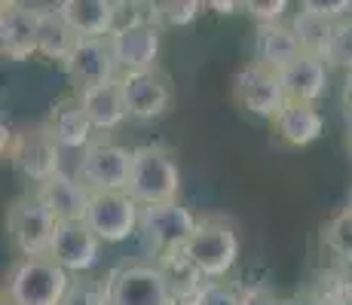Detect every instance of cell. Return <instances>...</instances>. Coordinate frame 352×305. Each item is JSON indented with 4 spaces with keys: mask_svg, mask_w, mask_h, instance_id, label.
<instances>
[{
    "mask_svg": "<svg viewBox=\"0 0 352 305\" xmlns=\"http://www.w3.org/2000/svg\"><path fill=\"white\" fill-rule=\"evenodd\" d=\"M129 195L141 208L178 202L181 195V168L178 159L160 144H144L132 150V174H129Z\"/></svg>",
    "mask_w": 352,
    "mask_h": 305,
    "instance_id": "6da1fadb",
    "label": "cell"
},
{
    "mask_svg": "<svg viewBox=\"0 0 352 305\" xmlns=\"http://www.w3.org/2000/svg\"><path fill=\"white\" fill-rule=\"evenodd\" d=\"M67 287H71V275L50 256H37V260L12 263L3 296L16 305H62Z\"/></svg>",
    "mask_w": 352,
    "mask_h": 305,
    "instance_id": "7a4b0ae2",
    "label": "cell"
},
{
    "mask_svg": "<svg viewBox=\"0 0 352 305\" xmlns=\"http://www.w3.org/2000/svg\"><path fill=\"white\" fill-rule=\"evenodd\" d=\"M184 254L208 281H221V278L230 275V269L239 260V235H236V226L230 220H224V217L199 220L190 241L184 244Z\"/></svg>",
    "mask_w": 352,
    "mask_h": 305,
    "instance_id": "3957f363",
    "label": "cell"
},
{
    "mask_svg": "<svg viewBox=\"0 0 352 305\" xmlns=\"http://www.w3.org/2000/svg\"><path fill=\"white\" fill-rule=\"evenodd\" d=\"M62 223L56 220L46 205L37 195H22L6 208V232H10L12 247L19 250L22 260H37V256H50L52 241Z\"/></svg>",
    "mask_w": 352,
    "mask_h": 305,
    "instance_id": "277c9868",
    "label": "cell"
},
{
    "mask_svg": "<svg viewBox=\"0 0 352 305\" xmlns=\"http://www.w3.org/2000/svg\"><path fill=\"white\" fill-rule=\"evenodd\" d=\"M233 101L245 113H252L257 119H279V113L285 110V86H282L279 71L261 64V61H245L239 71L233 73Z\"/></svg>",
    "mask_w": 352,
    "mask_h": 305,
    "instance_id": "5b68a950",
    "label": "cell"
},
{
    "mask_svg": "<svg viewBox=\"0 0 352 305\" xmlns=\"http://www.w3.org/2000/svg\"><path fill=\"white\" fill-rule=\"evenodd\" d=\"M132 174V150L117 141L96 138L80 153L77 178L89 186V193H120L129 189Z\"/></svg>",
    "mask_w": 352,
    "mask_h": 305,
    "instance_id": "8992f818",
    "label": "cell"
},
{
    "mask_svg": "<svg viewBox=\"0 0 352 305\" xmlns=\"http://www.w3.org/2000/svg\"><path fill=\"white\" fill-rule=\"evenodd\" d=\"M199 220L187 205L181 202H162V205H147L141 208V223L138 235L147 241V247H153V254H172V250H184V244L190 241Z\"/></svg>",
    "mask_w": 352,
    "mask_h": 305,
    "instance_id": "52a82bcc",
    "label": "cell"
},
{
    "mask_svg": "<svg viewBox=\"0 0 352 305\" xmlns=\"http://www.w3.org/2000/svg\"><path fill=\"white\" fill-rule=\"evenodd\" d=\"M141 205L126 193H92L86 226L101 239V244H123L138 235Z\"/></svg>",
    "mask_w": 352,
    "mask_h": 305,
    "instance_id": "ba28073f",
    "label": "cell"
},
{
    "mask_svg": "<svg viewBox=\"0 0 352 305\" xmlns=\"http://www.w3.org/2000/svg\"><path fill=\"white\" fill-rule=\"evenodd\" d=\"M6 153H10L12 165L19 168V174L25 180L37 183V186L62 171V147H58V141L52 138L46 125L12 134V144L6 147Z\"/></svg>",
    "mask_w": 352,
    "mask_h": 305,
    "instance_id": "9c48e42d",
    "label": "cell"
},
{
    "mask_svg": "<svg viewBox=\"0 0 352 305\" xmlns=\"http://www.w3.org/2000/svg\"><path fill=\"white\" fill-rule=\"evenodd\" d=\"M107 281L113 305H175L157 263H129L111 272Z\"/></svg>",
    "mask_w": 352,
    "mask_h": 305,
    "instance_id": "30bf717a",
    "label": "cell"
},
{
    "mask_svg": "<svg viewBox=\"0 0 352 305\" xmlns=\"http://www.w3.org/2000/svg\"><path fill=\"white\" fill-rule=\"evenodd\" d=\"M40 19L43 10L31 3H10L0 6V52L10 61H28L40 56Z\"/></svg>",
    "mask_w": 352,
    "mask_h": 305,
    "instance_id": "8fae6325",
    "label": "cell"
},
{
    "mask_svg": "<svg viewBox=\"0 0 352 305\" xmlns=\"http://www.w3.org/2000/svg\"><path fill=\"white\" fill-rule=\"evenodd\" d=\"M120 86H123L129 119H135V122L162 119L168 113V107H172V83L160 71L123 73Z\"/></svg>",
    "mask_w": 352,
    "mask_h": 305,
    "instance_id": "7c38bea8",
    "label": "cell"
},
{
    "mask_svg": "<svg viewBox=\"0 0 352 305\" xmlns=\"http://www.w3.org/2000/svg\"><path fill=\"white\" fill-rule=\"evenodd\" d=\"M62 67L67 77H71V83L77 86V92L96 89V86L120 80V67H117V58H113L111 37L107 40H80L77 49L71 52V58H67Z\"/></svg>",
    "mask_w": 352,
    "mask_h": 305,
    "instance_id": "4fadbf2b",
    "label": "cell"
},
{
    "mask_svg": "<svg viewBox=\"0 0 352 305\" xmlns=\"http://www.w3.org/2000/svg\"><path fill=\"white\" fill-rule=\"evenodd\" d=\"M111 46H113V58H117V67H120V77H123V73L157 71L162 31L147 19V22H141V25L117 31L111 37Z\"/></svg>",
    "mask_w": 352,
    "mask_h": 305,
    "instance_id": "5bb4252c",
    "label": "cell"
},
{
    "mask_svg": "<svg viewBox=\"0 0 352 305\" xmlns=\"http://www.w3.org/2000/svg\"><path fill=\"white\" fill-rule=\"evenodd\" d=\"M40 202L46 205V211L56 217L58 223H86V214H89V186L77 178V174L58 171L56 178H50L46 183H40L34 189Z\"/></svg>",
    "mask_w": 352,
    "mask_h": 305,
    "instance_id": "9a60e30c",
    "label": "cell"
},
{
    "mask_svg": "<svg viewBox=\"0 0 352 305\" xmlns=\"http://www.w3.org/2000/svg\"><path fill=\"white\" fill-rule=\"evenodd\" d=\"M101 254V239L86 223H62L52 241L50 260L58 263L67 275H86L96 269Z\"/></svg>",
    "mask_w": 352,
    "mask_h": 305,
    "instance_id": "2e32d148",
    "label": "cell"
},
{
    "mask_svg": "<svg viewBox=\"0 0 352 305\" xmlns=\"http://www.w3.org/2000/svg\"><path fill=\"white\" fill-rule=\"evenodd\" d=\"M58 12L80 40H107L117 31V0H62Z\"/></svg>",
    "mask_w": 352,
    "mask_h": 305,
    "instance_id": "e0dca14e",
    "label": "cell"
},
{
    "mask_svg": "<svg viewBox=\"0 0 352 305\" xmlns=\"http://www.w3.org/2000/svg\"><path fill=\"white\" fill-rule=\"evenodd\" d=\"M43 125L50 128V134L58 141L62 150H86V147L98 138L89 117L83 113V107H80L77 98L56 101L52 110H50V119H46Z\"/></svg>",
    "mask_w": 352,
    "mask_h": 305,
    "instance_id": "ac0fdd59",
    "label": "cell"
},
{
    "mask_svg": "<svg viewBox=\"0 0 352 305\" xmlns=\"http://www.w3.org/2000/svg\"><path fill=\"white\" fill-rule=\"evenodd\" d=\"M328 61L307 56L303 52L297 61H291L285 71H279L282 86H285L288 101H300V104H316V101L328 89Z\"/></svg>",
    "mask_w": 352,
    "mask_h": 305,
    "instance_id": "d6986e66",
    "label": "cell"
},
{
    "mask_svg": "<svg viewBox=\"0 0 352 305\" xmlns=\"http://www.w3.org/2000/svg\"><path fill=\"white\" fill-rule=\"evenodd\" d=\"M77 101H80V107H83V113L89 117L96 132H113V128H120L129 119L120 80L104 83V86H96V89L77 92Z\"/></svg>",
    "mask_w": 352,
    "mask_h": 305,
    "instance_id": "ffe728a7",
    "label": "cell"
},
{
    "mask_svg": "<svg viewBox=\"0 0 352 305\" xmlns=\"http://www.w3.org/2000/svg\"><path fill=\"white\" fill-rule=\"evenodd\" d=\"M303 56L300 40H297L291 22L282 25H261L254 31V61L273 67V71H285L291 61Z\"/></svg>",
    "mask_w": 352,
    "mask_h": 305,
    "instance_id": "44dd1931",
    "label": "cell"
},
{
    "mask_svg": "<svg viewBox=\"0 0 352 305\" xmlns=\"http://www.w3.org/2000/svg\"><path fill=\"white\" fill-rule=\"evenodd\" d=\"M157 269L162 272V278H166L175 305H190L208 284V278L187 260L184 250H172V254L157 256Z\"/></svg>",
    "mask_w": 352,
    "mask_h": 305,
    "instance_id": "7402d4cb",
    "label": "cell"
},
{
    "mask_svg": "<svg viewBox=\"0 0 352 305\" xmlns=\"http://www.w3.org/2000/svg\"><path fill=\"white\" fill-rule=\"evenodd\" d=\"M276 132L288 147H309L324 134V117L316 104L288 101L285 110L276 119Z\"/></svg>",
    "mask_w": 352,
    "mask_h": 305,
    "instance_id": "603a6c76",
    "label": "cell"
},
{
    "mask_svg": "<svg viewBox=\"0 0 352 305\" xmlns=\"http://www.w3.org/2000/svg\"><path fill=\"white\" fill-rule=\"evenodd\" d=\"M77 43H80V37L74 34L71 25L65 22L58 6L43 10V19H40V56L65 64V61L71 58V52L77 49Z\"/></svg>",
    "mask_w": 352,
    "mask_h": 305,
    "instance_id": "cb8c5ba5",
    "label": "cell"
},
{
    "mask_svg": "<svg viewBox=\"0 0 352 305\" xmlns=\"http://www.w3.org/2000/svg\"><path fill=\"white\" fill-rule=\"evenodd\" d=\"M291 28H294L297 40H300V49L307 56H316V58H328L331 52V43H334V31H337V22L331 19H322L316 12H294L291 19Z\"/></svg>",
    "mask_w": 352,
    "mask_h": 305,
    "instance_id": "d4e9b609",
    "label": "cell"
},
{
    "mask_svg": "<svg viewBox=\"0 0 352 305\" xmlns=\"http://www.w3.org/2000/svg\"><path fill=\"white\" fill-rule=\"evenodd\" d=\"M206 10V3L199 0H157L147 3V19L162 31V28H187L196 22V16Z\"/></svg>",
    "mask_w": 352,
    "mask_h": 305,
    "instance_id": "484cf974",
    "label": "cell"
},
{
    "mask_svg": "<svg viewBox=\"0 0 352 305\" xmlns=\"http://www.w3.org/2000/svg\"><path fill=\"white\" fill-rule=\"evenodd\" d=\"M322 241L343 269H352V211L343 208L322 226Z\"/></svg>",
    "mask_w": 352,
    "mask_h": 305,
    "instance_id": "4316f807",
    "label": "cell"
},
{
    "mask_svg": "<svg viewBox=\"0 0 352 305\" xmlns=\"http://www.w3.org/2000/svg\"><path fill=\"white\" fill-rule=\"evenodd\" d=\"M62 305H113L111 281L89 275H71V287H67Z\"/></svg>",
    "mask_w": 352,
    "mask_h": 305,
    "instance_id": "83f0119b",
    "label": "cell"
},
{
    "mask_svg": "<svg viewBox=\"0 0 352 305\" xmlns=\"http://www.w3.org/2000/svg\"><path fill=\"white\" fill-rule=\"evenodd\" d=\"M313 290L324 305H352V278L346 269H340V272H334V269L322 272L319 284Z\"/></svg>",
    "mask_w": 352,
    "mask_h": 305,
    "instance_id": "f1b7e54d",
    "label": "cell"
},
{
    "mask_svg": "<svg viewBox=\"0 0 352 305\" xmlns=\"http://www.w3.org/2000/svg\"><path fill=\"white\" fill-rule=\"evenodd\" d=\"M324 61H328V67H334V71H343V77L352 73V16L337 22L334 43H331V52Z\"/></svg>",
    "mask_w": 352,
    "mask_h": 305,
    "instance_id": "f546056e",
    "label": "cell"
},
{
    "mask_svg": "<svg viewBox=\"0 0 352 305\" xmlns=\"http://www.w3.org/2000/svg\"><path fill=\"white\" fill-rule=\"evenodd\" d=\"M190 305H242V290L227 281H208Z\"/></svg>",
    "mask_w": 352,
    "mask_h": 305,
    "instance_id": "4dcf8cb0",
    "label": "cell"
},
{
    "mask_svg": "<svg viewBox=\"0 0 352 305\" xmlns=\"http://www.w3.org/2000/svg\"><path fill=\"white\" fill-rule=\"evenodd\" d=\"M245 12L257 22V28H261V25H282L285 22L288 3L285 0H248Z\"/></svg>",
    "mask_w": 352,
    "mask_h": 305,
    "instance_id": "1f68e13d",
    "label": "cell"
},
{
    "mask_svg": "<svg viewBox=\"0 0 352 305\" xmlns=\"http://www.w3.org/2000/svg\"><path fill=\"white\" fill-rule=\"evenodd\" d=\"M300 10L316 12V16L331 19V22H343L352 12V0H303Z\"/></svg>",
    "mask_w": 352,
    "mask_h": 305,
    "instance_id": "d6a6232c",
    "label": "cell"
},
{
    "mask_svg": "<svg viewBox=\"0 0 352 305\" xmlns=\"http://www.w3.org/2000/svg\"><path fill=\"white\" fill-rule=\"evenodd\" d=\"M242 305H285V300L276 296L270 287H252L242 290Z\"/></svg>",
    "mask_w": 352,
    "mask_h": 305,
    "instance_id": "836d02e7",
    "label": "cell"
},
{
    "mask_svg": "<svg viewBox=\"0 0 352 305\" xmlns=\"http://www.w3.org/2000/svg\"><path fill=\"white\" fill-rule=\"evenodd\" d=\"M340 107H343V117L352 125V73L343 77V89H340Z\"/></svg>",
    "mask_w": 352,
    "mask_h": 305,
    "instance_id": "e575fe53",
    "label": "cell"
},
{
    "mask_svg": "<svg viewBox=\"0 0 352 305\" xmlns=\"http://www.w3.org/2000/svg\"><path fill=\"white\" fill-rule=\"evenodd\" d=\"M285 305H324V302L316 296V290H300V293L288 296Z\"/></svg>",
    "mask_w": 352,
    "mask_h": 305,
    "instance_id": "d590c367",
    "label": "cell"
},
{
    "mask_svg": "<svg viewBox=\"0 0 352 305\" xmlns=\"http://www.w3.org/2000/svg\"><path fill=\"white\" fill-rule=\"evenodd\" d=\"M206 10H214V16H233L236 3H233V0H208Z\"/></svg>",
    "mask_w": 352,
    "mask_h": 305,
    "instance_id": "8d00e7d4",
    "label": "cell"
},
{
    "mask_svg": "<svg viewBox=\"0 0 352 305\" xmlns=\"http://www.w3.org/2000/svg\"><path fill=\"white\" fill-rule=\"evenodd\" d=\"M346 150H349V156H352V125H349V134H346Z\"/></svg>",
    "mask_w": 352,
    "mask_h": 305,
    "instance_id": "74e56055",
    "label": "cell"
},
{
    "mask_svg": "<svg viewBox=\"0 0 352 305\" xmlns=\"http://www.w3.org/2000/svg\"><path fill=\"white\" fill-rule=\"evenodd\" d=\"M346 208L352 211V186H349V199H346Z\"/></svg>",
    "mask_w": 352,
    "mask_h": 305,
    "instance_id": "f35d334b",
    "label": "cell"
},
{
    "mask_svg": "<svg viewBox=\"0 0 352 305\" xmlns=\"http://www.w3.org/2000/svg\"><path fill=\"white\" fill-rule=\"evenodd\" d=\"M3 305H16V302H10V300H6V296H3Z\"/></svg>",
    "mask_w": 352,
    "mask_h": 305,
    "instance_id": "ab89813d",
    "label": "cell"
}]
</instances>
